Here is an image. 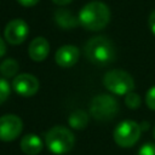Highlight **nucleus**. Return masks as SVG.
I'll use <instances>...</instances> for the list:
<instances>
[{"label": "nucleus", "mask_w": 155, "mask_h": 155, "mask_svg": "<svg viewBox=\"0 0 155 155\" xmlns=\"http://www.w3.org/2000/svg\"><path fill=\"white\" fill-rule=\"evenodd\" d=\"M78 18L85 29L97 31L105 28L109 23L110 10L102 1H91L80 10Z\"/></svg>", "instance_id": "f257e3e1"}, {"label": "nucleus", "mask_w": 155, "mask_h": 155, "mask_svg": "<svg viewBox=\"0 0 155 155\" xmlns=\"http://www.w3.org/2000/svg\"><path fill=\"white\" fill-rule=\"evenodd\" d=\"M86 58L94 65H108L115 59V47L105 36L91 38L84 48Z\"/></svg>", "instance_id": "f03ea898"}, {"label": "nucleus", "mask_w": 155, "mask_h": 155, "mask_svg": "<svg viewBox=\"0 0 155 155\" xmlns=\"http://www.w3.org/2000/svg\"><path fill=\"white\" fill-rule=\"evenodd\" d=\"M74 134L70 130L63 126H54L50 128L45 136V143L48 150L56 155H62L70 151L74 147Z\"/></svg>", "instance_id": "7ed1b4c3"}, {"label": "nucleus", "mask_w": 155, "mask_h": 155, "mask_svg": "<svg viewBox=\"0 0 155 155\" xmlns=\"http://www.w3.org/2000/svg\"><path fill=\"white\" fill-rule=\"evenodd\" d=\"M119 111L117 101L109 94H98L90 103V113L98 121H109Z\"/></svg>", "instance_id": "20e7f679"}, {"label": "nucleus", "mask_w": 155, "mask_h": 155, "mask_svg": "<svg viewBox=\"0 0 155 155\" xmlns=\"http://www.w3.org/2000/svg\"><path fill=\"white\" fill-rule=\"evenodd\" d=\"M103 85L111 93L127 94L132 92L134 87V81L127 71L120 69H113L105 73L103 78Z\"/></svg>", "instance_id": "39448f33"}, {"label": "nucleus", "mask_w": 155, "mask_h": 155, "mask_svg": "<svg viewBox=\"0 0 155 155\" xmlns=\"http://www.w3.org/2000/svg\"><path fill=\"white\" fill-rule=\"evenodd\" d=\"M140 126L133 120L120 122L114 130V140L119 147L130 148L137 143L140 136Z\"/></svg>", "instance_id": "423d86ee"}, {"label": "nucleus", "mask_w": 155, "mask_h": 155, "mask_svg": "<svg viewBox=\"0 0 155 155\" xmlns=\"http://www.w3.org/2000/svg\"><path fill=\"white\" fill-rule=\"evenodd\" d=\"M23 128V122L17 115L7 114L0 117V139L11 142L16 139Z\"/></svg>", "instance_id": "0eeeda50"}, {"label": "nucleus", "mask_w": 155, "mask_h": 155, "mask_svg": "<svg viewBox=\"0 0 155 155\" xmlns=\"http://www.w3.org/2000/svg\"><path fill=\"white\" fill-rule=\"evenodd\" d=\"M29 28L27 23L23 19H12L10 21L5 29H4V35L7 42L11 45H21L28 36Z\"/></svg>", "instance_id": "6e6552de"}, {"label": "nucleus", "mask_w": 155, "mask_h": 155, "mask_svg": "<svg viewBox=\"0 0 155 155\" xmlns=\"http://www.w3.org/2000/svg\"><path fill=\"white\" fill-rule=\"evenodd\" d=\"M12 88L23 97H30L39 90V81L31 74H19L12 81Z\"/></svg>", "instance_id": "1a4fd4ad"}, {"label": "nucleus", "mask_w": 155, "mask_h": 155, "mask_svg": "<svg viewBox=\"0 0 155 155\" xmlns=\"http://www.w3.org/2000/svg\"><path fill=\"white\" fill-rule=\"evenodd\" d=\"M80 57V51L76 46L73 45H64L59 47L54 54L56 63L62 68H70L73 67Z\"/></svg>", "instance_id": "9d476101"}, {"label": "nucleus", "mask_w": 155, "mask_h": 155, "mask_svg": "<svg viewBox=\"0 0 155 155\" xmlns=\"http://www.w3.org/2000/svg\"><path fill=\"white\" fill-rule=\"evenodd\" d=\"M48 52H50V44L48 41L42 38V36H38L35 38L29 47H28V53H29V57L35 61V62H41L44 61L47 56H48Z\"/></svg>", "instance_id": "9b49d317"}, {"label": "nucleus", "mask_w": 155, "mask_h": 155, "mask_svg": "<svg viewBox=\"0 0 155 155\" xmlns=\"http://www.w3.org/2000/svg\"><path fill=\"white\" fill-rule=\"evenodd\" d=\"M42 140L39 136L29 133L25 134L21 140V149L27 155H36L42 150Z\"/></svg>", "instance_id": "f8f14e48"}, {"label": "nucleus", "mask_w": 155, "mask_h": 155, "mask_svg": "<svg viewBox=\"0 0 155 155\" xmlns=\"http://www.w3.org/2000/svg\"><path fill=\"white\" fill-rule=\"evenodd\" d=\"M54 21L63 29H71V28H75L80 24L79 18L75 17L70 11L64 10V8L57 10L54 12Z\"/></svg>", "instance_id": "ddd939ff"}, {"label": "nucleus", "mask_w": 155, "mask_h": 155, "mask_svg": "<svg viewBox=\"0 0 155 155\" xmlns=\"http://www.w3.org/2000/svg\"><path fill=\"white\" fill-rule=\"evenodd\" d=\"M69 126L75 130H84L88 124V115L84 110H75L68 119Z\"/></svg>", "instance_id": "4468645a"}, {"label": "nucleus", "mask_w": 155, "mask_h": 155, "mask_svg": "<svg viewBox=\"0 0 155 155\" xmlns=\"http://www.w3.org/2000/svg\"><path fill=\"white\" fill-rule=\"evenodd\" d=\"M18 69H19V65L17 61L12 58H7L0 64V74L4 78H13L17 74Z\"/></svg>", "instance_id": "2eb2a0df"}, {"label": "nucleus", "mask_w": 155, "mask_h": 155, "mask_svg": "<svg viewBox=\"0 0 155 155\" xmlns=\"http://www.w3.org/2000/svg\"><path fill=\"white\" fill-rule=\"evenodd\" d=\"M125 104L130 109H137L140 105V97L136 92H130L125 97Z\"/></svg>", "instance_id": "dca6fc26"}, {"label": "nucleus", "mask_w": 155, "mask_h": 155, "mask_svg": "<svg viewBox=\"0 0 155 155\" xmlns=\"http://www.w3.org/2000/svg\"><path fill=\"white\" fill-rule=\"evenodd\" d=\"M11 92V87L8 85V82L5 79L0 78V104H2L10 96Z\"/></svg>", "instance_id": "f3484780"}, {"label": "nucleus", "mask_w": 155, "mask_h": 155, "mask_svg": "<svg viewBox=\"0 0 155 155\" xmlns=\"http://www.w3.org/2000/svg\"><path fill=\"white\" fill-rule=\"evenodd\" d=\"M145 102H147V105L149 109L155 110V86H153L148 90L147 96H145Z\"/></svg>", "instance_id": "a211bd4d"}, {"label": "nucleus", "mask_w": 155, "mask_h": 155, "mask_svg": "<svg viewBox=\"0 0 155 155\" xmlns=\"http://www.w3.org/2000/svg\"><path fill=\"white\" fill-rule=\"evenodd\" d=\"M138 155H155V144L154 143H147V144H144L139 149Z\"/></svg>", "instance_id": "6ab92c4d"}, {"label": "nucleus", "mask_w": 155, "mask_h": 155, "mask_svg": "<svg viewBox=\"0 0 155 155\" xmlns=\"http://www.w3.org/2000/svg\"><path fill=\"white\" fill-rule=\"evenodd\" d=\"M149 28L153 31V34L155 35V10L149 16Z\"/></svg>", "instance_id": "aec40b11"}, {"label": "nucleus", "mask_w": 155, "mask_h": 155, "mask_svg": "<svg viewBox=\"0 0 155 155\" xmlns=\"http://www.w3.org/2000/svg\"><path fill=\"white\" fill-rule=\"evenodd\" d=\"M17 1L24 7H31L39 2V0H17Z\"/></svg>", "instance_id": "412c9836"}, {"label": "nucleus", "mask_w": 155, "mask_h": 155, "mask_svg": "<svg viewBox=\"0 0 155 155\" xmlns=\"http://www.w3.org/2000/svg\"><path fill=\"white\" fill-rule=\"evenodd\" d=\"M6 52V46H5V41L2 40V38L0 36V58L5 54Z\"/></svg>", "instance_id": "4be33fe9"}, {"label": "nucleus", "mask_w": 155, "mask_h": 155, "mask_svg": "<svg viewBox=\"0 0 155 155\" xmlns=\"http://www.w3.org/2000/svg\"><path fill=\"white\" fill-rule=\"evenodd\" d=\"M56 5H59V6H63V5H68L69 2H71L73 0H52Z\"/></svg>", "instance_id": "5701e85b"}, {"label": "nucleus", "mask_w": 155, "mask_h": 155, "mask_svg": "<svg viewBox=\"0 0 155 155\" xmlns=\"http://www.w3.org/2000/svg\"><path fill=\"white\" fill-rule=\"evenodd\" d=\"M154 137H155V127H154Z\"/></svg>", "instance_id": "b1692460"}]
</instances>
